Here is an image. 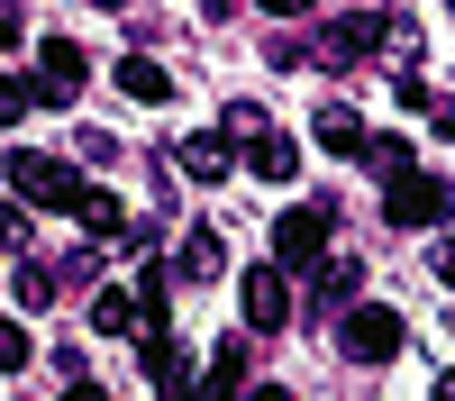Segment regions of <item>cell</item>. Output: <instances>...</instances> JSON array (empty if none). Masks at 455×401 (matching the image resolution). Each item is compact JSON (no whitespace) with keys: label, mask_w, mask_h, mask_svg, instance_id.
Listing matches in <instances>:
<instances>
[{"label":"cell","mask_w":455,"mask_h":401,"mask_svg":"<svg viewBox=\"0 0 455 401\" xmlns=\"http://www.w3.org/2000/svg\"><path fill=\"white\" fill-rule=\"evenodd\" d=\"M10 192H19V210H73V219L92 210V182L55 156H10Z\"/></svg>","instance_id":"obj_1"},{"label":"cell","mask_w":455,"mask_h":401,"mask_svg":"<svg viewBox=\"0 0 455 401\" xmlns=\"http://www.w3.org/2000/svg\"><path fill=\"white\" fill-rule=\"evenodd\" d=\"M401 338H410V328H401L392 301H347V310H337V347H347L355 365H392Z\"/></svg>","instance_id":"obj_2"},{"label":"cell","mask_w":455,"mask_h":401,"mask_svg":"<svg viewBox=\"0 0 455 401\" xmlns=\"http://www.w3.org/2000/svg\"><path fill=\"white\" fill-rule=\"evenodd\" d=\"M274 265H283V274H319V265H328V210L300 201V210L274 219Z\"/></svg>","instance_id":"obj_3"},{"label":"cell","mask_w":455,"mask_h":401,"mask_svg":"<svg viewBox=\"0 0 455 401\" xmlns=\"http://www.w3.org/2000/svg\"><path fill=\"white\" fill-rule=\"evenodd\" d=\"M446 210H455V182H437V173H410V182L383 192V219H392V229H446Z\"/></svg>","instance_id":"obj_4"},{"label":"cell","mask_w":455,"mask_h":401,"mask_svg":"<svg viewBox=\"0 0 455 401\" xmlns=\"http://www.w3.org/2000/svg\"><path fill=\"white\" fill-rule=\"evenodd\" d=\"M83 73H92V55L73 46V36H46V46H36V100L73 109V100H83Z\"/></svg>","instance_id":"obj_5"},{"label":"cell","mask_w":455,"mask_h":401,"mask_svg":"<svg viewBox=\"0 0 455 401\" xmlns=\"http://www.w3.org/2000/svg\"><path fill=\"white\" fill-rule=\"evenodd\" d=\"M237 310H246V328H283V319H291V274H283V265H255V274L237 283Z\"/></svg>","instance_id":"obj_6"},{"label":"cell","mask_w":455,"mask_h":401,"mask_svg":"<svg viewBox=\"0 0 455 401\" xmlns=\"http://www.w3.org/2000/svg\"><path fill=\"white\" fill-rule=\"evenodd\" d=\"M310 137L328 146V156H347V164H364V156H373V128L355 119V109H347V100H328V109H319V119H310Z\"/></svg>","instance_id":"obj_7"},{"label":"cell","mask_w":455,"mask_h":401,"mask_svg":"<svg viewBox=\"0 0 455 401\" xmlns=\"http://www.w3.org/2000/svg\"><path fill=\"white\" fill-rule=\"evenodd\" d=\"M173 164L192 173V182H219L228 164H246V156H237V137H228V128H201V137H182V146H173Z\"/></svg>","instance_id":"obj_8"},{"label":"cell","mask_w":455,"mask_h":401,"mask_svg":"<svg viewBox=\"0 0 455 401\" xmlns=\"http://www.w3.org/2000/svg\"><path fill=\"white\" fill-rule=\"evenodd\" d=\"M237 156H246V173H255V182H291V173H300V146H291L283 128H255Z\"/></svg>","instance_id":"obj_9"},{"label":"cell","mask_w":455,"mask_h":401,"mask_svg":"<svg viewBox=\"0 0 455 401\" xmlns=\"http://www.w3.org/2000/svg\"><path fill=\"white\" fill-rule=\"evenodd\" d=\"M383 36H392L383 10H355V19H337V28H328V55L347 64V55H364V46H383Z\"/></svg>","instance_id":"obj_10"},{"label":"cell","mask_w":455,"mask_h":401,"mask_svg":"<svg viewBox=\"0 0 455 401\" xmlns=\"http://www.w3.org/2000/svg\"><path fill=\"white\" fill-rule=\"evenodd\" d=\"M119 92H128V100H146V109H156V100H173V73H164L156 55H119Z\"/></svg>","instance_id":"obj_11"},{"label":"cell","mask_w":455,"mask_h":401,"mask_svg":"<svg viewBox=\"0 0 455 401\" xmlns=\"http://www.w3.org/2000/svg\"><path fill=\"white\" fill-rule=\"evenodd\" d=\"M146 374H156V392H164V401H192V374H182V347L164 338V328L146 338Z\"/></svg>","instance_id":"obj_12"},{"label":"cell","mask_w":455,"mask_h":401,"mask_svg":"<svg viewBox=\"0 0 455 401\" xmlns=\"http://www.w3.org/2000/svg\"><path fill=\"white\" fill-rule=\"evenodd\" d=\"M173 274H182V283H219V274H228V255H219V237H210V229H192V237L173 246Z\"/></svg>","instance_id":"obj_13"},{"label":"cell","mask_w":455,"mask_h":401,"mask_svg":"<svg viewBox=\"0 0 455 401\" xmlns=\"http://www.w3.org/2000/svg\"><path fill=\"white\" fill-rule=\"evenodd\" d=\"M237 374H246V347L228 338V347L210 356V374H201V401H246V392H237Z\"/></svg>","instance_id":"obj_14"},{"label":"cell","mask_w":455,"mask_h":401,"mask_svg":"<svg viewBox=\"0 0 455 401\" xmlns=\"http://www.w3.org/2000/svg\"><path fill=\"white\" fill-rule=\"evenodd\" d=\"M373 173H383V182H410V173H419V164H410V146L401 137H373V156H364Z\"/></svg>","instance_id":"obj_15"},{"label":"cell","mask_w":455,"mask_h":401,"mask_svg":"<svg viewBox=\"0 0 455 401\" xmlns=\"http://www.w3.org/2000/svg\"><path fill=\"white\" fill-rule=\"evenodd\" d=\"M347 292H355V265H347V255H328V265H319V301H347Z\"/></svg>","instance_id":"obj_16"},{"label":"cell","mask_w":455,"mask_h":401,"mask_svg":"<svg viewBox=\"0 0 455 401\" xmlns=\"http://www.w3.org/2000/svg\"><path fill=\"white\" fill-rule=\"evenodd\" d=\"M28 356H36V347H28V328H0V365H10V374H28Z\"/></svg>","instance_id":"obj_17"},{"label":"cell","mask_w":455,"mask_h":401,"mask_svg":"<svg viewBox=\"0 0 455 401\" xmlns=\"http://www.w3.org/2000/svg\"><path fill=\"white\" fill-rule=\"evenodd\" d=\"M64 401H109V392H100L92 374H73V383H64Z\"/></svg>","instance_id":"obj_18"},{"label":"cell","mask_w":455,"mask_h":401,"mask_svg":"<svg viewBox=\"0 0 455 401\" xmlns=\"http://www.w3.org/2000/svg\"><path fill=\"white\" fill-rule=\"evenodd\" d=\"M437 283H455V237H437Z\"/></svg>","instance_id":"obj_19"},{"label":"cell","mask_w":455,"mask_h":401,"mask_svg":"<svg viewBox=\"0 0 455 401\" xmlns=\"http://www.w3.org/2000/svg\"><path fill=\"white\" fill-rule=\"evenodd\" d=\"M264 10H283V19H300V10H319V0H264Z\"/></svg>","instance_id":"obj_20"},{"label":"cell","mask_w":455,"mask_h":401,"mask_svg":"<svg viewBox=\"0 0 455 401\" xmlns=\"http://www.w3.org/2000/svg\"><path fill=\"white\" fill-rule=\"evenodd\" d=\"M246 401H291V392H274V383H264V392H246Z\"/></svg>","instance_id":"obj_21"},{"label":"cell","mask_w":455,"mask_h":401,"mask_svg":"<svg viewBox=\"0 0 455 401\" xmlns=\"http://www.w3.org/2000/svg\"><path fill=\"white\" fill-rule=\"evenodd\" d=\"M437 401H455V374H446V383H437Z\"/></svg>","instance_id":"obj_22"},{"label":"cell","mask_w":455,"mask_h":401,"mask_svg":"<svg viewBox=\"0 0 455 401\" xmlns=\"http://www.w3.org/2000/svg\"><path fill=\"white\" fill-rule=\"evenodd\" d=\"M109 10H128V0H109Z\"/></svg>","instance_id":"obj_23"},{"label":"cell","mask_w":455,"mask_h":401,"mask_svg":"<svg viewBox=\"0 0 455 401\" xmlns=\"http://www.w3.org/2000/svg\"><path fill=\"white\" fill-rule=\"evenodd\" d=\"M446 10H455V0H446Z\"/></svg>","instance_id":"obj_24"}]
</instances>
